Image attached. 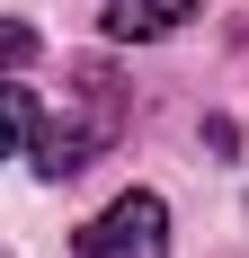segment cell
Instances as JSON below:
<instances>
[{
    "label": "cell",
    "instance_id": "5",
    "mask_svg": "<svg viewBox=\"0 0 249 258\" xmlns=\"http://www.w3.org/2000/svg\"><path fill=\"white\" fill-rule=\"evenodd\" d=\"M36 27H18V18H0V72H27V62H36Z\"/></svg>",
    "mask_w": 249,
    "mask_h": 258
},
{
    "label": "cell",
    "instance_id": "1",
    "mask_svg": "<svg viewBox=\"0 0 249 258\" xmlns=\"http://www.w3.org/2000/svg\"><path fill=\"white\" fill-rule=\"evenodd\" d=\"M63 98L72 107L36 125V178H80V169L125 134V116H134V98H125V80L107 72V62H80Z\"/></svg>",
    "mask_w": 249,
    "mask_h": 258
},
{
    "label": "cell",
    "instance_id": "4",
    "mask_svg": "<svg viewBox=\"0 0 249 258\" xmlns=\"http://www.w3.org/2000/svg\"><path fill=\"white\" fill-rule=\"evenodd\" d=\"M27 143H36V89H9L0 80V160L27 152Z\"/></svg>",
    "mask_w": 249,
    "mask_h": 258
},
{
    "label": "cell",
    "instance_id": "2",
    "mask_svg": "<svg viewBox=\"0 0 249 258\" xmlns=\"http://www.w3.org/2000/svg\"><path fill=\"white\" fill-rule=\"evenodd\" d=\"M72 258H169V205L151 187H125L107 214L72 232Z\"/></svg>",
    "mask_w": 249,
    "mask_h": 258
},
{
    "label": "cell",
    "instance_id": "3",
    "mask_svg": "<svg viewBox=\"0 0 249 258\" xmlns=\"http://www.w3.org/2000/svg\"><path fill=\"white\" fill-rule=\"evenodd\" d=\"M196 18V0H107V36L116 45H151V36H178Z\"/></svg>",
    "mask_w": 249,
    "mask_h": 258
}]
</instances>
